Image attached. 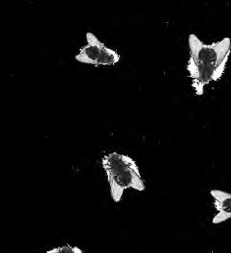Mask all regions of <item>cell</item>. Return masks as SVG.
I'll return each instance as SVG.
<instances>
[{
	"label": "cell",
	"mask_w": 231,
	"mask_h": 253,
	"mask_svg": "<svg viewBox=\"0 0 231 253\" xmlns=\"http://www.w3.org/2000/svg\"><path fill=\"white\" fill-rule=\"evenodd\" d=\"M190 57L187 71L192 80L195 93L201 96L205 86L217 82L225 73L231 53V38L226 37L219 42L204 43L195 34L188 37Z\"/></svg>",
	"instance_id": "6da1fadb"
},
{
	"label": "cell",
	"mask_w": 231,
	"mask_h": 253,
	"mask_svg": "<svg viewBox=\"0 0 231 253\" xmlns=\"http://www.w3.org/2000/svg\"><path fill=\"white\" fill-rule=\"evenodd\" d=\"M109 193L114 203H120L128 189L142 192L146 184L136 160L128 155L110 152L102 158Z\"/></svg>",
	"instance_id": "7a4b0ae2"
},
{
	"label": "cell",
	"mask_w": 231,
	"mask_h": 253,
	"mask_svg": "<svg viewBox=\"0 0 231 253\" xmlns=\"http://www.w3.org/2000/svg\"><path fill=\"white\" fill-rule=\"evenodd\" d=\"M80 63L94 66H112L121 61L120 54L108 47L94 33L87 32L86 44L74 57Z\"/></svg>",
	"instance_id": "3957f363"
},
{
	"label": "cell",
	"mask_w": 231,
	"mask_h": 253,
	"mask_svg": "<svg viewBox=\"0 0 231 253\" xmlns=\"http://www.w3.org/2000/svg\"><path fill=\"white\" fill-rule=\"evenodd\" d=\"M210 195L214 199V206L218 211L212 222L214 224H220L231 220V193L223 190L212 189L210 191Z\"/></svg>",
	"instance_id": "277c9868"
},
{
	"label": "cell",
	"mask_w": 231,
	"mask_h": 253,
	"mask_svg": "<svg viewBox=\"0 0 231 253\" xmlns=\"http://www.w3.org/2000/svg\"><path fill=\"white\" fill-rule=\"evenodd\" d=\"M46 253H83V251L75 246L64 245V246L56 247Z\"/></svg>",
	"instance_id": "5b68a950"
}]
</instances>
